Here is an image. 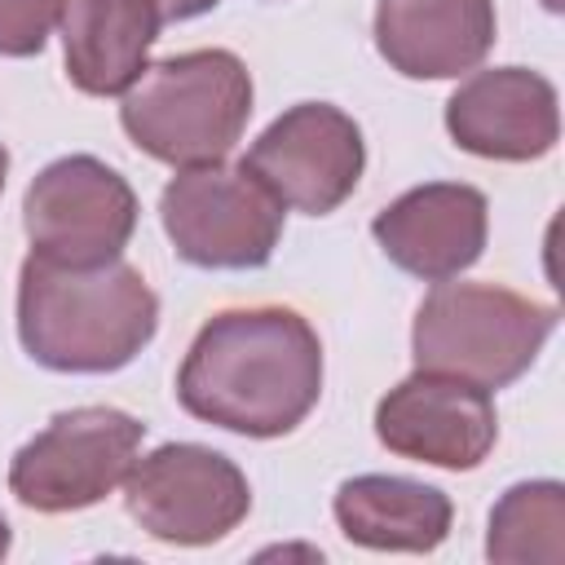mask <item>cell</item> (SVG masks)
<instances>
[{
  "label": "cell",
  "instance_id": "1",
  "mask_svg": "<svg viewBox=\"0 0 565 565\" xmlns=\"http://www.w3.org/2000/svg\"><path fill=\"white\" fill-rule=\"evenodd\" d=\"M318 331L282 305L207 318L177 371V402L238 437H282L318 406Z\"/></svg>",
  "mask_w": 565,
  "mask_h": 565
},
{
  "label": "cell",
  "instance_id": "2",
  "mask_svg": "<svg viewBox=\"0 0 565 565\" xmlns=\"http://www.w3.org/2000/svg\"><path fill=\"white\" fill-rule=\"evenodd\" d=\"M159 331V296L128 260L57 265L26 256L18 274V340L66 375H106L128 366Z\"/></svg>",
  "mask_w": 565,
  "mask_h": 565
},
{
  "label": "cell",
  "instance_id": "3",
  "mask_svg": "<svg viewBox=\"0 0 565 565\" xmlns=\"http://www.w3.org/2000/svg\"><path fill=\"white\" fill-rule=\"evenodd\" d=\"M252 115V75L230 49H190L146 66L119 106L137 150L168 168L216 163Z\"/></svg>",
  "mask_w": 565,
  "mask_h": 565
},
{
  "label": "cell",
  "instance_id": "4",
  "mask_svg": "<svg viewBox=\"0 0 565 565\" xmlns=\"http://www.w3.org/2000/svg\"><path fill=\"white\" fill-rule=\"evenodd\" d=\"M561 313L521 291L494 282H437L411 327L415 371L468 380L477 388H503L521 380L556 331Z\"/></svg>",
  "mask_w": 565,
  "mask_h": 565
},
{
  "label": "cell",
  "instance_id": "5",
  "mask_svg": "<svg viewBox=\"0 0 565 565\" xmlns=\"http://www.w3.org/2000/svg\"><path fill=\"white\" fill-rule=\"evenodd\" d=\"M159 221L199 269H260L282 238V203L243 163L181 168L159 194Z\"/></svg>",
  "mask_w": 565,
  "mask_h": 565
},
{
  "label": "cell",
  "instance_id": "6",
  "mask_svg": "<svg viewBox=\"0 0 565 565\" xmlns=\"http://www.w3.org/2000/svg\"><path fill=\"white\" fill-rule=\"evenodd\" d=\"M146 424L115 406L53 415L9 463V490L35 512H75L115 494L141 450Z\"/></svg>",
  "mask_w": 565,
  "mask_h": 565
},
{
  "label": "cell",
  "instance_id": "7",
  "mask_svg": "<svg viewBox=\"0 0 565 565\" xmlns=\"http://www.w3.org/2000/svg\"><path fill=\"white\" fill-rule=\"evenodd\" d=\"M124 508L150 539L203 547L247 521L252 486L230 455L199 441H168L132 459Z\"/></svg>",
  "mask_w": 565,
  "mask_h": 565
},
{
  "label": "cell",
  "instance_id": "8",
  "mask_svg": "<svg viewBox=\"0 0 565 565\" xmlns=\"http://www.w3.org/2000/svg\"><path fill=\"white\" fill-rule=\"evenodd\" d=\"M22 230L31 252L57 265H106L119 260L137 230L132 185L93 154L53 159L22 199Z\"/></svg>",
  "mask_w": 565,
  "mask_h": 565
},
{
  "label": "cell",
  "instance_id": "9",
  "mask_svg": "<svg viewBox=\"0 0 565 565\" xmlns=\"http://www.w3.org/2000/svg\"><path fill=\"white\" fill-rule=\"evenodd\" d=\"M243 168L291 212L327 216L362 181V128L331 102H300L282 110L243 154Z\"/></svg>",
  "mask_w": 565,
  "mask_h": 565
},
{
  "label": "cell",
  "instance_id": "10",
  "mask_svg": "<svg viewBox=\"0 0 565 565\" xmlns=\"http://www.w3.org/2000/svg\"><path fill=\"white\" fill-rule=\"evenodd\" d=\"M375 437L402 459L468 472L494 450L499 419L486 388L455 375L415 371L380 397Z\"/></svg>",
  "mask_w": 565,
  "mask_h": 565
},
{
  "label": "cell",
  "instance_id": "11",
  "mask_svg": "<svg viewBox=\"0 0 565 565\" xmlns=\"http://www.w3.org/2000/svg\"><path fill=\"white\" fill-rule=\"evenodd\" d=\"M446 132L459 150L477 159H543L561 137L556 88L530 66L472 71L446 102Z\"/></svg>",
  "mask_w": 565,
  "mask_h": 565
},
{
  "label": "cell",
  "instance_id": "12",
  "mask_svg": "<svg viewBox=\"0 0 565 565\" xmlns=\"http://www.w3.org/2000/svg\"><path fill=\"white\" fill-rule=\"evenodd\" d=\"M371 234L397 269L424 282H446L481 260L490 234V203L477 185L428 181L375 212Z\"/></svg>",
  "mask_w": 565,
  "mask_h": 565
},
{
  "label": "cell",
  "instance_id": "13",
  "mask_svg": "<svg viewBox=\"0 0 565 565\" xmlns=\"http://www.w3.org/2000/svg\"><path fill=\"white\" fill-rule=\"evenodd\" d=\"M494 44V0H380L375 49L406 79H459Z\"/></svg>",
  "mask_w": 565,
  "mask_h": 565
},
{
  "label": "cell",
  "instance_id": "14",
  "mask_svg": "<svg viewBox=\"0 0 565 565\" xmlns=\"http://www.w3.org/2000/svg\"><path fill=\"white\" fill-rule=\"evenodd\" d=\"M57 26L71 84L88 97H115L150 66L163 18L154 0H66Z\"/></svg>",
  "mask_w": 565,
  "mask_h": 565
},
{
  "label": "cell",
  "instance_id": "15",
  "mask_svg": "<svg viewBox=\"0 0 565 565\" xmlns=\"http://www.w3.org/2000/svg\"><path fill=\"white\" fill-rule=\"evenodd\" d=\"M331 512L340 534L371 552H433L455 521V508L437 486L384 472L349 477L335 490Z\"/></svg>",
  "mask_w": 565,
  "mask_h": 565
},
{
  "label": "cell",
  "instance_id": "16",
  "mask_svg": "<svg viewBox=\"0 0 565 565\" xmlns=\"http://www.w3.org/2000/svg\"><path fill=\"white\" fill-rule=\"evenodd\" d=\"M486 556L503 565H561L565 561V486L516 481L490 508Z\"/></svg>",
  "mask_w": 565,
  "mask_h": 565
},
{
  "label": "cell",
  "instance_id": "17",
  "mask_svg": "<svg viewBox=\"0 0 565 565\" xmlns=\"http://www.w3.org/2000/svg\"><path fill=\"white\" fill-rule=\"evenodd\" d=\"M66 0H0V53L31 57L49 44Z\"/></svg>",
  "mask_w": 565,
  "mask_h": 565
},
{
  "label": "cell",
  "instance_id": "18",
  "mask_svg": "<svg viewBox=\"0 0 565 565\" xmlns=\"http://www.w3.org/2000/svg\"><path fill=\"white\" fill-rule=\"evenodd\" d=\"M159 4V18L163 22H185V18H199L207 9H216L221 0H154Z\"/></svg>",
  "mask_w": 565,
  "mask_h": 565
},
{
  "label": "cell",
  "instance_id": "19",
  "mask_svg": "<svg viewBox=\"0 0 565 565\" xmlns=\"http://www.w3.org/2000/svg\"><path fill=\"white\" fill-rule=\"evenodd\" d=\"M9 543H13V534H9V521L0 516V556H9Z\"/></svg>",
  "mask_w": 565,
  "mask_h": 565
},
{
  "label": "cell",
  "instance_id": "20",
  "mask_svg": "<svg viewBox=\"0 0 565 565\" xmlns=\"http://www.w3.org/2000/svg\"><path fill=\"white\" fill-rule=\"evenodd\" d=\"M4 177H9V150L0 146V190H4Z\"/></svg>",
  "mask_w": 565,
  "mask_h": 565
},
{
  "label": "cell",
  "instance_id": "21",
  "mask_svg": "<svg viewBox=\"0 0 565 565\" xmlns=\"http://www.w3.org/2000/svg\"><path fill=\"white\" fill-rule=\"evenodd\" d=\"M543 9H552V13H556V9H561V0H543Z\"/></svg>",
  "mask_w": 565,
  "mask_h": 565
}]
</instances>
